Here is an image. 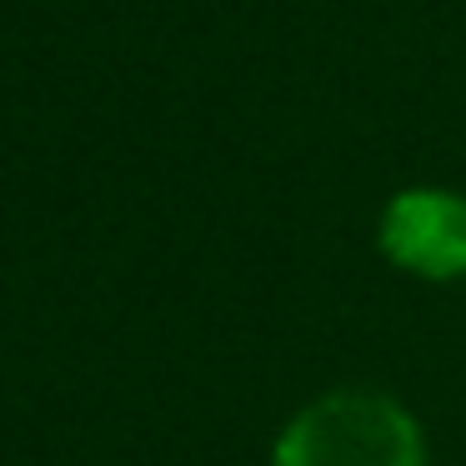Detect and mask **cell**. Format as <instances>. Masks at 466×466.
Masks as SVG:
<instances>
[{
  "mask_svg": "<svg viewBox=\"0 0 466 466\" xmlns=\"http://www.w3.org/2000/svg\"><path fill=\"white\" fill-rule=\"evenodd\" d=\"M271 466H426V436L396 396L341 386L281 426Z\"/></svg>",
  "mask_w": 466,
  "mask_h": 466,
  "instance_id": "obj_1",
  "label": "cell"
},
{
  "mask_svg": "<svg viewBox=\"0 0 466 466\" xmlns=\"http://www.w3.org/2000/svg\"><path fill=\"white\" fill-rule=\"evenodd\" d=\"M381 256L421 281H461L466 276V196L446 186H406L386 201L376 226Z\"/></svg>",
  "mask_w": 466,
  "mask_h": 466,
  "instance_id": "obj_2",
  "label": "cell"
}]
</instances>
